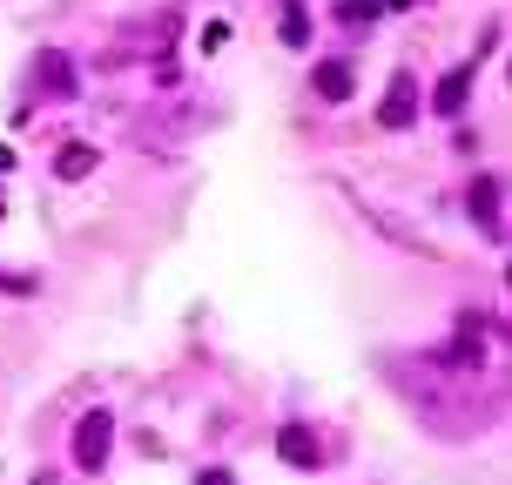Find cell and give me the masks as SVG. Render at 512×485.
<instances>
[{
    "mask_svg": "<svg viewBox=\"0 0 512 485\" xmlns=\"http://www.w3.org/2000/svg\"><path fill=\"white\" fill-rule=\"evenodd\" d=\"M472 81H479V68H472V61H465V68H452V75L432 88V108H438V115H459V108L472 102Z\"/></svg>",
    "mask_w": 512,
    "mask_h": 485,
    "instance_id": "52a82bcc",
    "label": "cell"
},
{
    "mask_svg": "<svg viewBox=\"0 0 512 485\" xmlns=\"http://www.w3.org/2000/svg\"><path fill=\"white\" fill-rule=\"evenodd\" d=\"M277 459H283V465H297V472H317V465H331V459H324V438H317V425H283V432H277Z\"/></svg>",
    "mask_w": 512,
    "mask_h": 485,
    "instance_id": "5b68a950",
    "label": "cell"
},
{
    "mask_svg": "<svg viewBox=\"0 0 512 485\" xmlns=\"http://www.w3.org/2000/svg\"><path fill=\"white\" fill-rule=\"evenodd\" d=\"M317 95H324V102H351V68H344V61H324V68H317Z\"/></svg>",
    "mask_w": 512,
    "mask_h": 485,
    "instance_id": "30bf717a",
    "label": "cell"
},
{
    "mask_svg": "<svg viewBox=\"0 0 512 485\" xmlns=\"http://www.w3.org/2000/svg\"><path fill=\"white\" fill-rule=\"evenodd\" d=\"M34 95H48V102H75L81 81H75V61L61 48H48L41 61H34Z\"/></svg>",
    "mask_w": 512,
    "mask_h": 485,
    "instance_id": "277c9868",
    "label": "cell"
},
{
    "mask_svg": "<svg viewBox=\"0 0 512 485\" xmlns=\"http://www.w3.org/2000/svg\"><path fill=\"white\" fill-rule=\"evenodd\" d=\"M95 162H102V155H95V142H68V149L54 155V176H61V182H81V176H95Z\"/></svg>",
    "mask_w": 512,
    "mask_h": 485,
    "instance_id": "ba28073f",
    "label": "cell"
},
{
    "mask_svg": "<svg viewBox=\"0 0 512 485\" xmlns=\"http://www.w3.org/2000/svg\"><path fill=\"white\" fill-rule=\"evenodd\" d=\"M108 445H115V418H108V405H102V411H88V418L75 425V465L81 472H102Z\"/></svg>",
    "mask_w": 512,
    "mask_h": 485,
    "instance_id": "3957f363",
    "label": "cell"
},
{
    "mask_svg": "<svg viewBox=\"0 0 512 485\" xmlns=\"http://www.w3.org/2000/svg\"><path fill=\"white\" fill-rule=\"evenodd\" d=\"M337 21L351 27V34H364V27L384 21V0H337Z\"/></svg>",
    "mask_w": 512,
    "mask_h": 485,
    "instance_id": "9c48e42d",
    "label": "cell"
},
{
    "mask_svg": "<svg viewBox=\"0 0 512 485\" xmlns=\"http://www.w3.org/2000/svg\"><path fill=\"white\" fill-rule=\"evenodd\" d=\"M196 485H230V472H203V479H196Z\"/></svg>",
    "mask_w": 512,
    "mask_h": 485,
    "instance_id": "4fadbf2b",
    "label": "cell"
},
{
    "mask_svg": "<svg viewBox=\"0 0 512 485\" xmlns=\"http://www.w3.org/2000/svg\"><path fill=\"white\" fill-rule=\"evenodd\" d=\"M0 290H21V297H27V290H34V277H27V270H0Z\"/></svg>",
    "mask_w": 512,
    "mask_h": 485,
    "instance_id": "7c38bea8",
    "label": "cell"
},
{
    "mask_svg": "<svg viewBox=\"0 0 512 485\" xmlns=\"http://www.w3.org/2000/svg\"><path fill=\"white\" fill-rule=\"evenodd\" d=\"M378 122H384V128H411V122H418V75H391Z\"/></svg>",
    "mask_w": 512,
    "mask_h": 485,
    "instance_id": "8992f818",
    "label": "cell"
},
{
    "mask_svg": "<svg viewBox=\"0 0 512 485\" xmlns=\"http://www.w3.org/2000/svg\"><path fill=\"white\" fill-rule=\"evenodd\" d=\"M283 41H290V48H304V41H310V14L297 7V0L283 7Z\"/></svg>",
    "mask_w": 512,
    "mask_h": 485,
    "instance_id": "8fae6325",
    "label": "cell"
},
{
    "mask_svg": "<svg viewBox=\"0 0 512 485\" xmlns=\"http://www.w3.org/2000/svg\"><path fill=\"white\" fill-rule=\"evenodd\" d=\"M465 209H472V223L486 230V243L499 250V243H506V182L479 176V182H472V196H465Z\"/></svg>",
    "mask_w": 512,
    "mask_h": 485,
    "instance_id": "7a4b0ae2",
    "label": "cell"
},
{
    "mask_svg": "<svg viewBox=\"0 0 512 485\" xmlns=\"http://www.w3.org/2000/svg\"><path fill=\"white\" fill-rule=\"evenodd\" d=\"M384 384L405 391V405L445 438H479L499 418V391H479V371H459L438 351H418V358H384Z\"/></svg>",
    "mask_w": 512,
    "mask_h": 485,
    "instance_id": "6da1fadb",
    "label": "cell"
}]
</instances>
